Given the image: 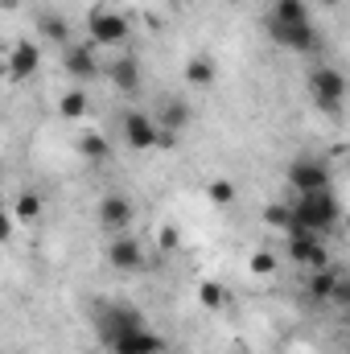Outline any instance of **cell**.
<instances>
[{"label":"cell","mask_w":350,"mask_h":354,"mask_svg":"<svg viewBox=\"0 0 350 354\" xmlns=\"http://www.w3.org/2000/svg\"><path fill=\"white\" fill-rule=\"evenodd\" d=\"M161 248H165V252H174V248H177V231H174V227H165V231H161Z\"/></svg>","instance_id":"27"},{"label":"cell","mask_w":350,"mask_h":354,"mask_svg":"<svg viewBox=\"0 0 350 354\" xmlns=\"http://www.w3.org/2000/svg\"><path fill=\"white\" fill-rule=\"evenodd\" d=\"M132 37V21L124 8H111V4H99L87 12V37L95 50H124Z\"/></svg>","instance_id":"3"},{"label":"cell","mask_w":350,"mask_h":354,"mask_svg":"<svg viewBox=\"0 0 350 354\" xmlns=\"http://www.w3.org/2000/svg\"><path fill=\"white\" fill-rule=\"evenodd\" d=\"M153 120H157L161 132H177L181 136V128H190V103L169 95V99H161V107L153 111Z\"/></svg>","instance_id":"14"},{"label":"cell","mask_w":350,"mask_h":354,"mask_svg":"<svg viewBox=\"0 0 350 354\" xmlns=\"http://www.w3.org/2000/svg\"><path fill=\"white\" fill-rule=\"evenodd\" d=\"M169 8H185V4H194V0H165Z\"/></svg>","instance_id":"28"},{"label":"cell","mask_w":350,"mask_h":354,"mask_svg":"<svg viewBox=\"0 0 350 354\" xmlns=\"http://www.w3.org/2000/svg\"><path fill=\"white\" fill-rule=\"evenodd\" d=\"M103 75H107V83H111V87L124 91V95H136V91H140V79H145L140 58H136L132 50H116V58L103 66Z\"/></svg>","instance_id":"12"},{"label":"cell","mask_w":350,"mask_h":354,"mask_svg":"<svg viewBox=\"0 0 350 354\" xmlns=\"http://www.w3.org/2000/svg\"><path fill=\"white\" fill-rule=\"evenodd\" d=\"M198 301H202V309L219 313V309H227V305H231V288H227V284H219V280H202V284H198Z\"/></svg>","instance_id":"20"},{"label":"cell","mask_w":350,"mask_h":354,"mask_svg":"<svg viewBox=\"0 0 350 354\" xmlns=\"http://www.w3.org/2000/svg\"><path fill=\"white\" fill-rule=\"evenodd\" d=\"M4 79H8V75H4V58H0V83H4Z\"/></svg>","instance_id":"31"},{"label":"cell","mask_w":350,"mask_h":354,"mask_svg":"<svg viewBox=\"0 0 350 354\" xmlns=\"http://www.w3.org/2000/svg\"><path fill=\"white\" fill-rule=\"evenodd\" d=\"M37 71H42V46H37V41H17V46H8V54H4V75H8L12 83H29V79H37Z\"/></svg>","instance_id":"11"},{"label":"cell","mask_w":350,"mask_h":354,"mask_svg":"<svg viewBox=\"0 0 350 354\" xmlns=\"http://www.w3.org/2000/svg\"><path fill=\"white\" fill-rule=\"evenodd\" d=\"M79 153H83L87 161H107V157H111V140H107L103 132L87 128V132L79 136Z\"/></svg>","instance_id":"22"},{"label":"cell","mask_w":350,"mask_h":354,"mask_svg":"<svg viewBox=\"0 0 350 354\" xmlns=\"http://www.w3.org/2000/svg\"><path fill=\"white\" fill-rule=\"evenodd\" d=\"M288 214H293V227L330 239L342 227V198L334 194V185L313 189V194H293L288 198Z\"/></svg>","instance_id":"2"},{"label":"cell","mask_w":350,"mask_h":354,"mask_svg":"<svg viewBox=\"0 0 350 354\" xmlns=\"http://www.w3.org/2000/svg\"><path fill=\"white\" fill-rule=\"evenodd\" d=\"M12 231H17V218H12V210H4V206H0V243H8V239H12Z\"/></svg>","instance_id":"26"},{"label":"cell","mask_w":350,"mask_h":354,"mask_svg":"<svg viewBox=\"0 0 350 354\" xmlns=\"http://www.w3.org/2000/svg\"><path fill=\"white\" fill-rule=\"evenodd\" d=\"M37 33H42V41H54V46H66V41H75V37H71V25H66V17H58V12H46V17H37Z\"/></svg>","instance_id":"19"},{"label":"cell","mask_w":350,"mask_h":354,"mask_svg":"<svg viewBox=\"0 0 350 354\" xmlns=\"http://www.w3.org/2000/svg\"><path fill=\"white\" fill-rule=\"evenodd\" d=\"M214 79H219V62L210 58V54H194L190 62H185V83L198 91L214 87Z\"/></svg>","instance_id":"15"},{"label":"cell","mask_w":350,"mask_h":354,"mask_svg":"<svg viewBox=\"0 0 350 354\" xmlns=\"http://www.w3.org/2000/svg\"><path fill=\"white\" fill-rule=\"evenodd\" d=\"M62 66H66V75H71L79 87L103 79V62H99V50H95L91 41H66V46H62Z\"/></svg>","instance_id":"9"},{"label":"cell","mask_w":350,"mask_h":354,"mask_svg":"<svg viewBox=\"0 0 350 354\" xmlns=\"http://www.w3.org/2000/svg\"><path fill=\"white\" fill-rule=\"evenodd\" d=\"M284 181H288L293 194H313V189L334 185V169H330L326 157H317V153H301V157H293V161L284 165Z\"/></svg>","instance_id":"4"},{"label":"cell","mask_w":350,"mask_h":354,"mask_svg":"<svg viewBox=\"0 0 350 354\" xmlns=\"http://www.w3.org/2000/svg\"><path fill=\"white\" fill-rule=\"evenodd\" d=\"M206 198H210L214 206H231V202H235V185H231L227 177H219V181L206 185Z\"/></svg>","instance_id":"24"},{"label":"cell","mask_w":350,"mask_h":354,"mask_svg":"<svg viewBox=\"0 0 350 354\" xmlns=\"http://www.w3.org/2000/svg\"><path fill=\"white\" fill-rule=\"evenodd\" d=\"M107 264L116 268V272H140V268H145V243H140L132 231L111 235V243H107Z\"/></svg>","instance_id":"13"},{"label":"cell","mask_w":350,"mask_h":354,"mask_svg":"<svg viewBox=\"0 0 350 354\" xmlns=\"http://www.w3.org/2000/svg\"><path fill=\"white\" fill-rule=\"evenodd\" d=\"M264 223L272 227V231H293V214H288V202H268L264 206Z\"/></svg>","instance_id":"23"},{"label":"cell","mask_w":350,"mask_h":354,"mask_svg":"<svg viewBox=\"0 0 350 354\" xmlns=\"http://www.w3.org/2000/svg\"><path fill=\"white\" fill-rule=\"evenodd\" d=\"M284 248H288V260H293V264H301L305 272H313V268H326V264H330L326 239H322V235H313V231H301V227L284 231Z\"/></svg>","instance_id":"8"},{"label":"cell","mask_w":350,"mask_h":354,"mask_svg":"<svg viewBox=\"0 0 350 354\" xmlns=\"http://www.w3.org/2000/svg\"><path fill=\"white\" fill-rule=\"evenodd\" d=\"M252 272H256V276H272V272H276V256L256 252V256H252Z\"/></svg>","instance_id":"25"},{"label":"cell","mask_w":350,"mask_h":354,"mask_svg":"<svg viewBox=\"0 0 350 354\" xmlns=\"http://www.w3.org/2000/svg\"><path fill=\"white\" fill-rule=\"evenodd\" d=\"M58 115H62V120H71V124L87 120V115H91V95H87V87L62 91V95H58Z\"/></svg>","instance_id":"17"},{"label":"cell","mask_w":350,"mask_h":354,"mask_svg":"<svg viewBox=\"0 0 350 354\" xmlns=\"http://www.w3.org/2000/svg\"><path fill=\"white\" fill-rule=\"evenodd\" d=\"M42 210H46V202H42V194H33V189L17 194V202H12V218H17V223H37Z\"/></svg>","instance_id":"21"},{"label":"cell","mask_w":350,"mask_h":354,"mask_svg":"<svg viewBox=\"0 0 350 354\" xmlns=\"http://www.w3.org/2000/svg\"><path fill=\"white\" fill-rule=\"evenodd\" d=\"M12 4H17V0H0V8H12Z\"/></svg>","instance_id":"30"},{"label":"cell","mask_w":350,"mask_h":354,"mask_svg":"<svg viewBox=\"0 0 350 354\" xmlns=\"http://www.w3.org/2000/svg\"><path fill=\"white\" fill-rule=\"evenodd\" d=\"M309 12H313L309 0H272L268 12H264V21H313Z\"/></svg>","instance_id":"18"},{"label":"cell","mask_w":350,"mask_h":354,"mask_svg":"<svg viewBox=\"0 0 350 354\" xmlns=\"http://www.w3.org/2000/svg\"><path fill=\"white\" fill-rule=\"evenodd\" d=\"M95 334H99V342H103L107 354H165V338L128 301L103 305L95 313Z\"/></svg>","instance_id":"1"},{"label":"cell","mask_w":350,"mask_h":354,"mask_svg":"<svg viewBox=\"0 0 350 354\" xmlns=\"http://www.w3.org/2000/svg\"><path fill=\"white\" fill-rule=\"evenodd\" d=\"M264 29H268L272 46H280L288 54H313L322 46V33L313 21H264Z\"/></svg>","instance_id":"6"},{"label":"cell","mask_w":350,"mask_h":354,"mask_svg":"<svg viewBox=\"0 0 350 354\" xmlns=\"http://www.w3.org/2000/svg\"><path fill=\"white\" fill-rule=\"evenodd\" d=\"M342 276V268L338 264H326V268H313L309 272V280H305V292L317 301V305H326L330 301V292H334V280Z\"/></svg>","instance_id":"16"},{"label":"cell","mask_w":350,"mask_h":354,"mask_svg":"<svg viewBox=\"0 0 350 354\" xmlns=\"http://www.w3.org/2000/svg\"><path fill=\"white\" fill-rule=\"evenodd\" d=\"M132 223H136V206H132L128 194L111 189V194L99 198V227L107 235H124V231H132Z\"/></svg>","instance_id":"10"},{"label":"cell","mask_w":350,"mask_h":354,"mask_svg":"<svg viewBox=\"0 0 350 354\" xmlns=\"http://www.w3.org/2000/svg\"><path fill=\"white\" fill-rule=\"evenodd\" d=\"M309 99L317 103V111L338 115L347 103V75L338 66H313L309 71Z\"/></svg>","instance_id":"5"},{"label":"cell","mask_w":350,"mask_h":354,"mask_svg":"<svg viewBox=\"0 0 350 354\" xmlns=\"http://www.w3.org/2000/svg\"><path fill=\"white\" fill-rule=\"evenodd\" d=\"M0 248H4V243H0Z\"/></svg>","instance_id":"32"},{"label":"cell","mask_w":350,"mask_h":354,"mask_svg":"<svg viewBox=\"0 0 350 354\" xmlns=\"http://www.w3.org/2000/svg\"><path fill=\"white\" fill-rule=\"evenodd\" d=\"M317 4H322V8H338L342 0H317Z\"/></svg>","instance_id":"29"},{"label":"cell","mask_w":350,"mask_h":354,"mask_svg":"<svg viewBox=\"0 0 350 354\" xmlns=\"http://www.w3.org/2000/svg\"><path fill=\"white\" fill-rule=\"evenodd\" d=\"M157 140H161V128H157L153 111L124 107V115H120V145L132 149V153H149V149H157Z\"/></svg>","instance_id":"7"}]
</instances>
